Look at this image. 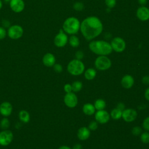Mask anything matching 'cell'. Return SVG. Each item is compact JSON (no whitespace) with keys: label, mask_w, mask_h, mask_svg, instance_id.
I'll list each match as a JSON object with an SVG mask.
<instances>
[{"label":"cell","mask_w":149,"mask_h":149,"mask_svg":"<svg viewBox=\"0 0 149 149\" xmlns=\"http://www.w3.org/2000/svg\"><path fill=\"white\" fill-rule=\"evenodd\" d=\"M68 38L63 29H60L59 33L55 36L54 42L57 47H63L68 42Z\"/></svg>","instance_id":"cell-8"},{"label":"cell","mask_w":149,"mask_h":149,"mask_svg":"<svg viewBox=\"0 0 149 149\" xmlns=\"http://www.w3.org/2000/svg\"><path fill=\"white\" fill-rule=\"evenodd\" d=\"M6 35V31L3 27H0V40H2L5 38Z\"/></svg>","instance_id":"cell-34"},{"label":"cell","mask_w":149,"mask_h":149,"mask_svg":"<svg viewBox=\"0 0 149 149\" xmlns=\"http://www.w3.org/2000/svg\"><path fill=\"white\" fill-rule=\"evenodd\" d=\"M43 64L47 67H51L55 63V57L51 53L45 54L42 58Z\"/></svg>","instance_id":"cell-16"},{"label":"cell","mask_w":149,"mask_h":149,"mask_svg":"<svg viewBox=\"0 0 149 149\" xmlns=\"http://www.w3.org/2000/svg\"><path fill=\"white\" fill-rule=\"evenodd\" d=\"M141 131H142V129H141V128L140 127L136 126V127L133 128V129H132V133L134 135L137 136V135L140 134L141 133Z\"/></svg>","instance_id":"cell-32"},{"label":"cell","mask_w":149,"mask_h":149,"mask_svg":"<svg viewBox=\"0 0 149 149\" xmlns=\"http://www.w3.org/2000/svg\"><path fill=\"white\" fill-rule=\"evenodd\" d=\"M12 112V106L9 102H3L0 105V113L4 116H9Z\"/></svg>","instance_id":"cell-15"},{"label":"cell","mask_w":149,"mask_h":149,"mask_svg":"<svg viewBox=\"0 0 149 149\" xmlns=\"http://www.w3.org/2000/svg\"><path fill=\"white\" fill-rule=\"evenodd\" d=\"M5 1H6V2H10V0H4Z\"/></svg>","instance_id":"cell-45"},{"label":"cell","mask_w":149,"mask_h":149,"mask_svg":"<svg viewBox=\"0 0 149 149\" xmlns=\"http://www.w3.org/2000/svg\"><path fill=\"white\" fill-rule=\"evenodd\" d=\"M82 83L80 81H75L72 84V90L74 92H78L80 91L82 88Z\"/></svg>","instance_id":"cell-25"},{"label":"cell","mask_w":149,"mask_h":149,"mask_svg":"<svg viewBox=\"0 0 149 149\" xmlns=\"http://www.w3.org/2000/svg\"><path fill=\"white\" fill-rule=\"evenodd\" d=\"M122 111L116 108L113 109L111 112V116L112 118L116 120L120 119L122 117Z\"/></svg>","instance_id":"cell-24"},{"label":"cell","mask_w":149,"mask_h":149,"mask_svg":"<svg viewBox=\"0 0 149 149\" xmlns=\"http://www.w3.org/2000/svg\"><path fill=\"white\" fill-rule=\"evenodd\" d=\"M63 30L68 34L74 35L76 34L80 28V23L77 18L69 17L63 23Z\"/></svg>","instance_id":"cell-3"},{"label":"cell","mask_w":149,"mask_h":149,"mask_svg":"<svg viewBox=\"0 0 149 149\" xmlns=\"http://www.w3.org/2000/svg\"><path fill=\"white\" fill-rule=\"evenodd\" d=\"M53 66H54V69L56 72H57V73L62 72L63 68H62V66L61 65H60L59 63H56V64L55 63Z\"/></svg>","instance_id":"cell-33"},{"label":"cell","mask_w":149,"mask_h":149,"mask_svg":"<svg viewBox=\"0 0 149 149\" xmlns=\"http://www.w3.org/2000/svg\"><path fill=\"white\" fill-rule=\"evenodd\" d=\"M7 33L10 38L12 40H17L22 37L23 34V29L19 25H13L9 27Z\"/></svg>","instance_id":"cell-6"},{"label":"cell","mask_w":149,"mask_h":149,"mask_svg":"<svg viewBox=\"0 0 149 149\" xmlns=\"http://www.w3.org/2000/svg\"><path fill=\"white\" fill-rule=\"evenodd\" d=\"M144 96H145L146 99L147 100L149 101V87L146 90V91L144 93Z\"/></svg>","instance_id":"cell-39"},{"label":"cell","mask_w":149,"mask_h":149,"mask_svg":"<svg viewBox=\"0 0 149 149\" xmlns=\"http://www.w3.org/2000/svg\"><path fill=\"white\" fill-rule=\"evenodd\" d=\"M140 139L143 143H149V133L147 132L143 133L141 134Z\"/></svg>","instance_id":"cell-28"},{"label":"cell","mask_w":149,"mask_h":149,"mask_svg":"<svg viewBox=\"0 0 149 149\" xmlns=\"http://www.w3.org/2000/svg\"><path fill=\"white\" fill-rule=\"evenodd\" d=\"M75 57L77 59L81 60L84 57V54L81 51H77L75 54Z\"/></svg>","instance_id":"cell-35"},{"label":"cell","mask_w":149,"mask_h":149,"mask_svg":"<svg viewBox=\"0 0 149 149\" xmlns=\"http://www.w3.org/2000/svg\"><path fill=\"white\" fill-rule=\"evenodd\" d=\"M88 47L93 52L100 55H107L112 51L111 44L103 40L92 41L89 43Z\"/></svg>","instance_id":"cell-2"},{"label":"cell","mask_w":149,"mask_h":149,"mask_svg":"<svg viewBox=\"0 0 149 149\" xmlns=\"http://www.w3.org/2000/svg\"><path fill=\"white\" fill-rule=\"evenodd\" d=\"M95 66L99 70H105L111 67V61L105 55H100L96 58Z\"/></svg>","instance_id":"cell-5"},{"label":"cell","mask_w":149,"mask_h":149,"mask_svg":"<svg viewBox=\"0 0 149 149\" xmlns=\"http://www.w3.org/2000/svg\"><path fill=\"white\" fill-rule=\"evenodd\" d=\"M64 102L69 108H73L77 104V98L74 93H68L64 97Z\"/></svg>","instance_id":"cell-10"},{"label":"cell","mask_w":149,"mask_h":149,"mask_svg":"<svg viewBox=\"0 0 149 149\" xmlns=\"http://www.w3.org/2000/svg\"><path fill=\"white\" fill-rule=\"evenodd\" d=\"M64 90L68 93H70L72 92V85H70V84H66L64 86Z\"/></svg>","instance_id":"cell-36"},{"label":"cell","mask_w":149,"mask_h":149,"mask_svg":"<svg viewBox=\"0 0 149 149\" xmlns=\"http://www.w3.org/2000/svg\"><path fill=\"white\" fill-rule=\"evenodd\" d=\"M138 2L141 6H144L147 3V0H138Z\"/></svg>","instance_id":"cell-40"},{"label":"cell","mask_w":149,"mask_h":149,"mask_svg":"<svg viewBox=\"0 0 149 149\" xmlns=\"http://www.w3.org/2000/svg\"><path fill=\"white\" fill-rule=\"evenodd\" d=\"M105 3L107 7L109 9L113 8L116 3V0H105Z\"/></svg>","instance_id":"cell-29"},{"label":"cell","mask_w":149,"mask_h":149,"mask_svg":"<svg viewBox=\"0 0 149 149\" xmlns=\"http://www.w3.org/2000/svg\"><path fill=\"white\" fill-rule=\"evenodd\" d=\"M142 81L145 84H149V76H144L142 79Z\"/></svg>","instance_id":"cell-37"},{"label":"cell","mask_w":149,"mask_h":149,"mask_svg":"<svg viewBox=\"0 0 149 149\" xmlns=\"http://www.w3.org/2000/svg\"><path fill=\"white\" fill-rule=\"evenodd\" d=\"M73 149H82V146L80 144H76L73 146Z\"/></svg>","instance_id":"cell-41"},{"label":"cell","mask_w":149,"mask_h":149,"mask_svg":"<svg viewBox=\"0 0 149 149\" xmlns=\"http://www.w3.org/2000/svg\"><path fill=\"white\" fill-rule=\"evenodd\" d=\"M69 42L70 46L73 48L77 47L80 44V41L79 38L74 35H72L70 37L69 39Z\"/></svg>","instance_id":"cell-22"},{"label":"cell","mask_w":149,"mask_h":149,"mask_svg":"<svg viewBox=\"0 0 149 149\" xmlns=\"http://www.w3.org/2000/svg\"><path fill=\"white\" fill-rule=\"evenodd\" d=\"M137 18L141 21H146L149 19V9L144 6L139 7L136 11Z\"/></svg>","instance_id":"cell-14"},{"label":"cell","mask_w":149,"mask_h":149,"mask_svg":"<svg viewBox=\"0 0 149 149\" xmlns=\"http://www.w3.org/2000/svg\"><path fill=\"white\" fill-rule=\"evenodd\" d=\"M0 126H1V128L3 129V130L8 129L10 126V122H9V119L6 118H3L1 121Z\"/></svg>","instance_id":"cell-26"},{"label":"cell","mask_w":149,"mask_h":149,"mask_svg":"<svg viewBox=\"0 0 149 149\" xmlns=\"http://www.w3.org/2000/svg\"><path fill=\"white\" fill-rule=\"evenodd\" d=\"M95 76L96 71L95 69L93 68L87 69L84 73V76L86 79L87 80H92L95 77Z\"/></svg>","instance_id":"cell-21"},{"label":"cell","mask_w":149,"mask_h":149,"mask_svg":"<svg viewBox=\"0 0 149 149\" xmlns=\"http://www.w3.org/2000/svg\"><path fill=\"white\" fill-rule=\"evenodd\" d=\"M13 139V135L11 131L4 130L0 133V145L6 146L9 145Z\"/></svg>","instance_id":"cell-9"},{"label":"cell","mask_w":149,"mask_h":149,"mask_svg":"<svg viewBox=\"0 0 149 149\" xmlns=\"http://www.w3.org/2000/svg\"><path fill=\"white\" fill-rule=\"evenodd\" d=\"M95 118L97 122L100 123L104 124L107 123L109 120V113L104 110L98 111L95 115Z\"/></svg>","instance_id":"cell-13"},{"label":"cell","mask_w":149,"mask_h":149,"mask_svg":"<svg viewBox=\"0 0 149 149\" xmlns=\"http://www.w3.org/2000/svg\"><path fill=\"white\" fill-rule=\"evenodd\" d=\"M97 127H98V123L95 121H92L88 125L89 129L91 130H95L97 129Z\"/></svg>","instance_id":"cell-31"},{"label":"cell","mask_w":149,"mask_h":149,"mask_svg":"<svg viewBox=\"0 0 149 149\" xmlns=\"http://www.w3.org/2000/svg\"><path fill=\"white\" fill-rule=\"evenodd\" d=\"M3 22H4V23H5V24H4L3 26V28H5V27H8L9 25H10V22L8 21V20H3Z\"/></svg>","instance_id":"cell-42"},{"label":"cell","mask_w":149,"mask_h":149,"mask_svg":"<svg viewBox=\"0 0 149 149\" xmlns=\"http://www.w3.org/2000/svg\"><path fill=\"white\" fill-rule=\"evenodd\" d=\"M73 8L76 11H81L84 8V5L81 2H76L74 3Z\"/></svg>","instance_id":"cell-27"},{"label":"cell","mask_w":149,"mask_h":149,"mask_svg":"<svg viewBox=\"0 0 149 149\" xmlns=\"http://www.w3.org/2000/svg\"><path fill=\"white\" fill-rule=\"evenodd\" d=\"M116 108H118V109H119V110L123 111L125 109V105H124V104H123V103H122V102L119 103V104H118L117 107H116Z\"/></svg>","instance_id":"cell-38"},{"label":"cell","mask_w":149,"mask_h":149,"mask_svg":"<svg viewBox=\"0 0 149 149\" xmlns=\"http://www.w3.org/2000/svg\"><path fill=\"white\" fill-rule=\"evenodd\" d=\"M9 5L10 9L16 13L22 12L25 6L23 0H10Z\"/></svg>","instance_id":"cell-12"},{"label":"cell","mask_w":149,"mask_h":149,"mask_svg":"<svg viewBox=\"0 0 149 149\" xmlns=\"http://www.w3.org/2000/svg\"><path fill=\"white\" fill-rule=\"evenodd\" d=\"M121 84L124 88H130L134 84V79L131 75L126 74L122 77L121 80Z\"/></svg>","instance_id":"cell-17"},{"label":"cell","mask_w":149,"mask_h":149,"mask_svg":"<svg viewBox=\"0 0 149 149\" xmlns=\"http://www.w3.org/2000/svg\"><path fill=\"white\" fill-rule=\"evenodd\" d=\"M2 2L1 0H0V9L2 8Z\"/></svg>","instance_id":"cell-44"},{"label":"cell","mask_w":149,"mask_h":149,"mask_svg":"<svg viewBox=\"0 0 149 149\" xmlns=\"http://www.w3.org/2000/svg\"><path fill=\"white\" fill-rule=\"evenodd\" d=\"M106 105V103L104 100L102 99H98L94 102V107L98 111L102 110L105 108Z\"/></svg>","instance_id":"cell-23"},{"label":"cell","mask_w":149,"mask_h":149,"mask_svg":"<svg viewBox=\"0 0 149 149\" xmlns=\"http://www.w3.org/2000/svg\"><path fill=\"white\" fill-rule=\"evenodd\" d=\"M80 29L86 40H91L102 33L103 25L97 17L89 16L84 19L80 23Z\"/></svg>","instance_id":"cell-1"},{"label":"cell","mask_w":149,"mask_h":149,"mask_svg":"<svg viewBox=\"0 0 149 149\" xmlns=\"http://www.w3.org/2000/svg\"><path fill=\"white\" fill-rule=\"evenodd\" d=\"M19 117L20 120L23 123H27L30 120V114L26 110H21L19 113Z\"/></svg>","instance_id":"cell-20"},{"label":"cell","mask_w":149,"mask_h":149,"mask_svg":"<svg viewBox=\"0 0 149 149\" xmlns=\"http://www.w3.org/2000/svg\"><path fill=\"white\" fill-rule=\"evenodd\" d=\"M110 44L112 50H114L116 52H121L123 51L126 48V43L125 40L119 37H114L112 40Z\"/></svg>","instance_id":"cell-7"},{"label":"cell","mask_w":149,"mask_h":149,"mask_svg":"<svg viewBox=\"0 0 149 149\" xmlns=\"http://www.w3.org/2000/svg\"><path fill=\"white\" fill-rule=\"evenodd\" d=\"M143 127L145 130L149 131V116L147 117L144 120L143 122Z\"/></svg>","instance_id":"cell-30"},{"label":"cell","mask_w":149,"mask_h":149,"mask_svg":"<svg viewBox=\"0 0 149 149\" xmlns=\"http://www.w3.org/2000/svg\"><path fill=\"white\" fill-rule=\"evenodd\" d=\"M59 149H71L68 146H61Z\"/></svg>","instance_id":"cell-43"},{"label":"cell","mask_w":149,"mask_h":149,"mask_svg":"<svg viewBox=\"0 0 149 149\" xmlns=\"http://www.w3.org/2000/svg\"><path fill=\"white\" fill-rule=\"evenodd\" d=\"M95 108L94 106L90 103L86 104L83 107V112L87 115H91L94 113Z\"/></svg>","instance_id":"cell-19"},{"label":"cell","mask_w":149,"mask_h":149,"mask_svg":"<svg viewBox=\"0 0 149 149\" xmlns=\"http://www.w3.org/2000/svg\"><path fill=\"white\" fill-rule=\"evenodd\" d=\"M137 116V113L136 111L132 108L126 109L122 111V117L125 121L127 122H130L134 120Z\"/></svg>","instance_id":"cell-11"},{"label":"cell","mask_w":149,"mask_h":149,"mask_svg":"<svg viewBox=\"0 0 149 149\" xmlns=\"http://www.w3.org/2000/svg\"><path fill=\"white\" fill-rule=\"evenodd\" d=\"M67 69L69 73L72 75H80L84 70V65L80 60L75 59L68 63Z\"/></svg>","instance_id":"cell-4"},{"label":"cell","mask_w":149,"mask_h":149,"mask_svg":"<svg viewBox=\"0 0 149 149\" xmlns=\"http://www.w3.org/2000/svg\"><path fill=\"white\" fill-rule=\"evenodd\" d=\"M90 136V129L86 127H80L77 132V137L81 140H85L87 139Z\"/></svg>","instance_id":"cell-18"}]
</instances>
